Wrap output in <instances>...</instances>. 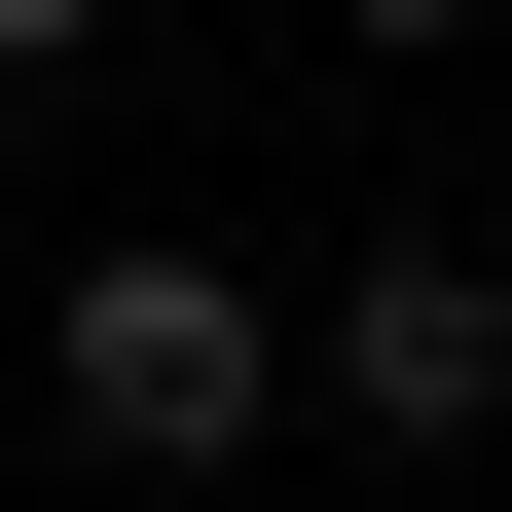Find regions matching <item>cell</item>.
Returning a JSON list of instances; mask_svg holds the SVG:
<instances>
[{
	"mask_svg": "<svg viewBox=\"0 0 512 512\" xmlns=\"http://www.w3.org/2000/svg\"><path fill=\"white\" fill-rule=\"evenodd\" d=\"M37 403H74V512H256V439H293V293L183 220H110L74 293H37Z\"/></svg>",
	"mask_w": 512,
	"mask_h": 512,
	"instance_id": "obj_1",
	"label": "cell"
},
{
	"mask_svg": "<svg viewBox=\"0 0 512 512\" xmlns=\"http://www.w3.org/2000/svg\"><path fill=\"white\" fill-rule=\"evenodd\" d=\"M293 403H330L366 439V476H476V439H512V256H366V293H293Z\"/></svg>",
	"mask_w": 512,
	"mask_h": 512,
	"instance_id": "obj_2",
	"label": "cell"
},
{
	"mask_svg": "<svg viewBox=\"0 0 512 512\" xmlns=\"http://www.w3.org/2000/svg\"><path fill=\"white\" fill-rule=\"evenodd\" d=\"M330 37H366V74H439V37H476V0H330Z\"/></svg>",
	"mask_w": 512,
	"mask_h": 512,
	"instance_id": "obj_3",
	"label": "cell"
},
{
	"mask_svg": "<svg viewBox=\"0 0 512 512\" xmlns=\"http://www.w3.org/2000/svg\"><path fill=\"white\" fill-rule=\"evenodd\" d=\"M74 37H110V0H0V74H74Z\"/></svg>",
	"mask_w": 512,
	"mask_h": 512,
	"instance_id": "obj_4",
	"label": "cell"
}]
</instances>
